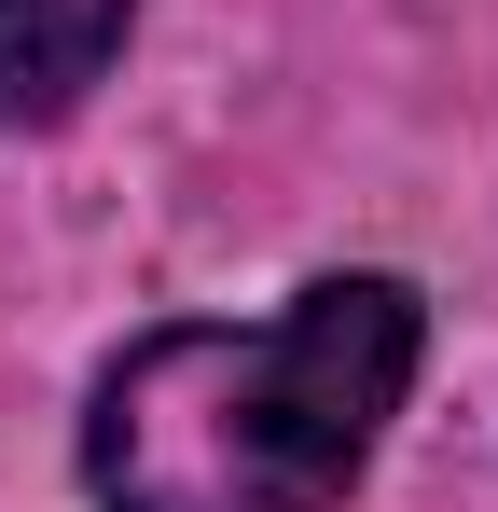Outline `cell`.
Listing matches in <instances>:
<instances>
[{"label":"cell","mask_w":498,"mask_h":512,"mask_svg":"<svg viewBox=\"0 0 498 512\" xmlns=\"http://www.w3.org/2000/svg\"><path fill=\"white\" fill-rule=\"evenodd\" d=\"M139 0H0V125H56L83 111V84L125 56Z\"/></svg>","instance_id":"cell-2"},{"label":"cell","mask_w":498,"mask_h":512,"mask_svg":"<svg viewBox=\"0 0 498 512\" xmlns=\"http://www.w3.org/2000/svg\"><path fill=\"white\" fill-rule=\"evenodd\" d=\"M429 305L402 277H305L277 319H166L83 402L97 512H332L415 388Z\"/></svg>","instance_id":"cell-1"}]
</instances>
